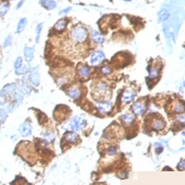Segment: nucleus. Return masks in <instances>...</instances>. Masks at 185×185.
<instances>
[{
	"label": "nucleus",
	"instance_id": "393cba45",
	"mask_svg": "<svg viewBox=\"0 0 185 185\" xmlns=\"http://www.w3.org/2000/svg\"><path fill=\"white\" fill-rule=\"evenodd\" d=\"M100 72L102 75L107 76V75H110V74L112 73V68H111L109 65H107V66H103L100 69Z\"/></svg>",
	"mask_w": 185,
	"mask_h": 185
},
{
	"label": "nucleus",
	"instance_id": "f03ea898",
	"mask_svg": "<svg viewBox=\"0 0 185 185\" xmlns=\"http://www.w3.org/2000/svg\"><path fill=\"white\" fill-rule=\"evenodd\" d=\"M86 125H87V121H86L84 117L75 115L73 116V117L69 121L68 124H67V129L71 130V131H77V130L85 128Z\"/></svg>",
	"mask_w": 185,
	"mask_h": 185
},
{
	"label": "nucleus",
	"instance_id": "f257e3e1",
	"mask_svg": "<svg viewBox=\"0 0 185 185\" xmlns=\"http://www.w3.org/2000/svg\"><path fill=\"white\" fill-rule=\"evenodd\" d=\"M71 39L75 43H84L87 41L88 37H89V32H88L87 28L83 24H77L71 30L70 33Z\"/></svg>",
	"mask_w": 185,
	"mask_h": 185
},
{
	"label": "nucleus",
	"instance_id": "20e7f679",
	"mask_svg": "<svg viewBox=\"0 0 185 185\" xmlns=\"http://www.w3.org/2000/svg\"><path fill=\"white\" fill-rule=\"evenodd\" d=\"M105 60V54L102 50H96L92 53V55L90 57L89 63L91 66H98Z\"/></svg>",
	"mask_w": 185,
	"mask_h": 185
},
{
	"label": "nucleus",
	"instance_id": "e433bc0d",
	"mask_svg": "<svg viewBox=\"0 0 185 185\" xmlns=\"http://www.w3.org/2000/svg\"><path fill=\"white\" fill-rule=\"evenodd\" d=\"M178 168L182 169V170H185V160H181L178 164Z\"/></svg>",
	"mask_w": 185,
	"mask_h": 185
},
{
	"label": "nucleus",
	"instance_id": "4c0bfd02",
	"mask_svg": "<svg viewBox=\"0 0 185 185\" xmlns=\"http://www.w3.org/2000/svg\"><path fill=\"white\" fill-rule=\"evenodd\" d=\"M177 121L179 122V123H181V124L185 125V115H180V116H178Z\"/></svg>",
	"mask_w": 185,
	"mask_h": 185
},
{
	"label": "nucleus",
	"instance_id": "4468645a",
	"mask_svg": "<svg viewBox=\"0 0 185 185\" xmlns=\"http://www.w3.org/2000/svg\"><path fill=\"white\" fill-rule=\"evenodd\" d=\"M67 94H68L71 98H73V100H77V98L80 97L82 92H80V89H79L78 87L73 86V87H70L68 90H67Z\"/></svg>",
	"mask_w": 185,
	"mask_h": 185
},
{
	"label": "nucleus",
	"instance_id": "7ed1b4c3",
	"mask_svg": "<svg viewBox=\"0 0 185 185\" xmlns=\"http://www.w3.org/2000/svg\"><path fill=\"white\" fill-rule=\"evenodd\" d=\"M109 93V87L107 83L105 82H98L97 84L94 86V91H93V96L98 95V98H104L106 96V94Z\"/></svg>",
	"mask_w": 185,
	"mask_h": 185
},
{
	"label": "nucleus",
	"instance_id": "ea45409f",
	"mask_svg": "<svg viewBox=\"0 0 185 185\" xmlns=\"http://www.w3.org/2000/svg\"><path fill=\"white\" fill-rule=\"evenodd\" d=\"M127 177H128V172L127 171H123L120 174V178H121V179H127Z\"/></svg>",
	"mask_w": 185,
	"mask_h": 185
},
{
	"label": "nucleus",
	"instance_id": "ddd939ff",
	"mask_svg": "<svg viewBox=\"0 0 185 185\" xmlns=\"http://www.w3.org/2000/svg\"><path fill=\"white\" fill-rule=\"evenodd\" d=\"M63 139H65V141H66L67 143H69V144H73V143L78 141V135H77V133L75 131H71V130H70V131H68L67 133H65Z\"/></svg>",
	"mask_w": 185,
	"mask_h": 185
},
{
	"label": "nucleus",
	"instance_id": "c756f323",
	"mask_svg": "<svg viewBox=\"0 0 185 185\" xmlns=\"http://www.w3.org/2000/svg\"><path fill=\"white\" fill-rule=\"evenodd\" d=\"M14 100H16L17 105H19L22 102V100H23V94L21 92H15L14 93Z\"/></svg>",
	"mask_w": 185,
	"mask_h": 185
},
{
	"label": "nucleus",
	"instance_id": "7c9ffc66",
	"mask_svg": "<svg viewBox=\"0 0 185 185\" xmlns=\"http://www.w3.org/2000/svg\"><path fill=\"white\" fill-rule=\"evenodd\" d=\"M71 10H72L71 6H67V8H65V9H61V10L58 12V14H59L60 16L67 15L68 13H70V12H71Z\"/></svg>",
	"mask_w": 185,
	"mask_h": 185
},
{
	"label": "nucleus",
	"instance_id": "37998d69",
	"mask_svg": "<svg viewBox=\"0 0 185 185\" xmlns=\"http://www.w3.org/2000/svg\"><path fill=\"white\" fill-rule=\"evenodd\" d=\"M183 86H184V88H185V80L183 82Z\"/></svg>",
	"mask_w": 185,
	"mask_h": 185
},
{
	"label": "nucleus",
	"instance_id": "4be33fe9",
	"mask_svg": "<svg viewBox=\"0 0 185 185\" xmlns=\"http://www.w3.org/2000/svg\"><path fill=\"white\" fill-rule=\"evenodd\" d=\"M26 23H28V19L24 18V17L21 18L20 20H19L18 24H17V30H16V32H17V33H21V32L26 29Z\"/></svg>",
	"mask_w": 185,
	"mask_h": 185
},
{
	"label": "nucleus",
	"instance_id": "dca6fc26",
	"mask_svg": "<svg viewBox=\"0 0 185 185\" xmlns=\"http://www.w3.org/2000/svg\"><path fill=\"white\" fill-rule=\"evenodd\" d=\"M135 117L134 114L132 113H124L121 116V121L123 122V124L126 125V126H130V125L134 122Z\"/></svg>",
	"mask_w": 185,
	"mask_h": 185
},
{
	"label": "nucleus",
	"instance_id": "cd10ccee",
	"mask_svg": "<svg viewBox=\"0 0 185 185\" xmlns=\"http://www.w3.org/2000/svg\"><path fill=\"white\" fill-rule=\"evenodd\" d=\"M31 91H32L31 88H30L26 84H24V83H23V85L20 87V92L22 93L23 95H29L30 93H31Z\"/></svg>",
	"mask_w": 185,
	"mask_h": 185
},
{
	"label": "nucleus",
	"instance_id": "2f4dec72",
	"mask_svg": "<svg viewBox=\"0 0 185 185\" xmlns=\"http://www.w3.org/2000/svg\"><path fill=\"white\" fill-rule=\"evenodd\" d=\"M12 39H13V37H12V35H9V36L4 39V43H3V47H4V48L9 47V46H10L11 43H12Z\"/></svg>",
	"mask_w": 185,
	"mask_h": 185
},
{
	"label": "nucleus",
	"instance_id": "1a4fd4ad",
	"mask_svg": "<svg viewBox=\"0 0 185 185\" xmlns=\"http://www.w3.org/2000/svg\"><path fill=\"white\" fill-rule=\"evenodd\" d=\"M16 89H17V86H16V84H8V85H5L4 87L1 89V91H0V97H4V96H6V95L12 94V93L15 92Z\"/></svg>",
	"mask_w": 185,
	"mask_h": 185
},
{
	"label": "nucleus",
	"instance_id": "6e6552de",
	"mask_svg": "<svg viewBox=\"0 0 185 185\" xmlns=\"http://www.w3.org/2000/svg\"><path fill=\"white\" fill-rule=\"evenodd\" d=\"M145 104L143 103L142 100H139V102H135L133 105H132L131 107V110L133 111V113L135 114V115H142V114H144V112H145Z\"/></svg>",
	"mask_w": 185,
	"mask_h": 185
},
{
	"label": "nucleus",
	"instance_id": "9d476101",
	"mask_svg": "<svg viewBox=\"0 0 185 185\" xmlns=\"http://www.w3.org/2000/svg\"><path fill=\"white\" fill-rule=\"evenodd\" d=\"M133 98H134V92L131 89H126L122 94V103L129 104L133 100Z\"/></svg>",
	"mask_w": 185,
	"mask_h": 185
},
{
	"label": "nucleus",
	"instance_id": "f3484780",
	"mask_svg": "<svg viewBox=\"0 0 185 185\" xmlns=\"http://www.w3.org/2000/svg\"><path fill=\"white\" fill-rule=\"evenodd\" d=\"M151 128H152L153 130H156V131H160V130L165 128V122L162 119L153 120L152 123H151Z\"/></svg>",
	"mask_w": 185,
	"mask_h": 185
},
{
	"label": "nucleus",
	"instance_id": "79ce46f5",
	"mask_svg": "<svg viewBox=\"0 0 185 185\" xmlns=\"http://www.w3.org/2000/svg\"><path fill=\"white\" fill-rule=\"evenodd\" d=\"M182 134H183V137H185V131H183V133H182Z\"/></svg>",
	"mask_w": 185,
	"mask_h": 185
},
{
	"label": "nucleus",
	"instance_id": "f8f14e48",
	"mask_svg": "<svg viewBox=\"0 0 185 185\" xmlns=\"http://www.w3.org/2000/svg\"><path fill=\"white\" fill-rule=\"evenodd\" d=\"M19 133L22 137H30L32 134V126L26 122L23 124H21L20 127H19Z\"/></svg>",
	"mask_w": 185,
	"mask_h": 185
},
{
	"label": "nucleus",
	"instance_id": "9b49d317",
	"mask_svg": "<svg viewBox=\"0 0 185 185\" xmlns=\"http://www.w3.org/2000/svg\"><path fill=\"white\" fill-rule=\"evenodd\" d=\"M77 72H78V75L82 78L87 79L90 76V74H91V69L87 65H80L78 67V69H77Z\"/></svg>",
	"mask_w": 185,
	"mask_h": 185
},
{
	"label": "nucleus",
	"instance_id": "0eeeda50",
	"mask_svg": "<svg viewBox=\"0 0 185 185\" xmlns=\"http://www.w3.org/2000/svg\"><path fill=\"white\" fill-rule=\"evenodd\" d=\"M68 23H69L68 18H61L56 21V23L54 24L53 29H54L55 32H57V33H61V32H63L66 30V28L68 26Z\"/></svg>",
	"mask_w": 185,
	"mask_h": 185
},
{
	"label": "nucleus",
	"instance_id": "a211bd4d",
	"mask_svg": "<svg viewBox=\"0 0 185 185\" xmlns=\"http://www.w3.org/2000/svg\"><path fill=\"white\" fill-rule=\"evenodd\" d=\"M24 57H26V60L28 63H31L34 58V48L32 47H24Z\"/></svg>",
	"mask_w": 185,
	"mask_h": 185
},
{
	"label": "nucleus",
	"instance_id": "c03bdc74",
	"mask_svg": "<svg viewBox=\"0 0 185 185\" xmlns=\"http://www.w3.org/2000/svg\"><path fill=\"white\" fill-rule=\"evenodd\" d=\"M10 1H14V0H10Z\"/></svg>",
	"mask_w": 185,
	"mask_h": 185
},
{
	"label": "nucleus",
	"instance_id": "c85d7f7f",
	"mask_svg": "<svg viewBox=\"0 0 185 185\" xmlns=\"http://www.w3.org/2000/svg\"><path fill=\"white\" fill-rule=\"evenodd\" d=\"M106 152H107V154L110 157L115 156L116 152H117V147H116V146H109V147L107 148Z\"/></svg>",
	"mask_w": 185,
	"mask_h": 185
},
{
	"label": "nucleus",
	"instance_id": "72a5a7b5",
	"mask_svg": "<svg viewBox=\"0 0 185 185\" xmlns=\"http://www.w3.org/2000/svg\"><path fill=\"white\" fill-rule=\"evenodd\" d=\"M6 116H8V112H6V110H4V109H0V120H1V121H4V120L6 119Z\"/></svg>",
	"mask_w": 185,
	"mask_h": 185
},
{
	"label": "nucleus",
	"instance_id": "6ab92c4d",
	"mask_svg": "<svg viewBox=\"0 0 185 185\" xmlns=\"http://www.w3.org/2000/svg\"><path fill=\"white\" fill-rule=\"evenodd\" d=\"M41 5L46 10H54L57 6V2L55 0H41Z\"/></svg>",
	"mask_w": 185,
	"mask_h": 185
},
{
	"label": "nucleus",
	"instance_id": "412c9836",
	"mask_svg": "<svg viewBox=\"0 0 185 185\" xmlns=\"http://www.w3.org/2000/svg\"><path fill=\"white\" fill-rule=\"evenodd\" d=\"M149 70V78L153 79V78H157L159 76V73H160V68L158 66H153L151 67L150 69H148Z\"/></svg>",
	"mask_w": 185,
	"mask_h": 185
},
{
	"label": "nucleus",
	"instance_id": "423d86ee",
	"mask_svg": "<svg viewBox=\"0 0 185 185\" xmlns=\"http://www.w3.org/2000/svg\"><path fill=\"white\" fill-rule=\"evenodd\" d=\"M38 69H39L38 66L35 67L34 69H32V71H31V73H30V76H29L30 83H31L33 86H35V87H38L40 84V76H39Z\"/></svg>",
	"mask_w": 185,
	"mask_h": 185
},
{
	"label": "nucleus",
	"instance_id": "bb28decb",
	"mask_svg": "<svg viewBox=\"0 0 185 185\" xmlns=\"http://www.w3.org/2000/svg\"><path fill=\"white\" fill-rule=\"evenodd\" d=\"M42 26H43V23L37 24V26H36V38H35V41H36V43H38V42H39L40 34H41V31H42Z\"/></svg>",
	"mask_w": 185,
	"mask_h": 185
},
{
	"label": "nucleus",
	"instance_id": "a878e982",
	"mask_svg": "<svg viewBox=\"0 0 185 185\" xmlns=\"http://www.w3.org/2000/svg\"><path fill=\"white\" fill-rule=\"evenodd\" d=\"M168 18H169L168 11H167V10L161 11V13H160V19H159V21H160V22H163V21L167 20Z\"/></svg>",
	"mask_w": 185,
	"mask_h": 185
},
{
	"label": "nucleus",
	"instance_id": "c9c22d12",
	"mask_svg": "<svg viewBox=\"0 0 185 185\" xmlns=\"http://www.w3.org/2000/svg\"><path fill=\"white\" fill-rule=\"evenodd\" d=\"M162 151H163V147H162V145L160 144V143H157L156 144V152L158 153H161Z\"/></svg>",
	"mask_w": 185,
	"mask_h": 185
},
{
	"label": "nucleus",
	"instance_id": "2eb2a0df",
	"mask_svg": "<svg viewBox=\"0 0 185 185\" xmlns=\"http://www.w3.org/2000/svg\"><path fill=\"white\" fill-rule=\"evenodd\" d=\"M91 39L96 45H102L104 42V36L96 30H92L91 31Z\"/></svg>",
	"mask_w": 185,
	"mask_h": 185
},
{
	"label": "nucleus",
	"instance_id": "aec40b11",
	"mask_svg": "<svg viewBox=\"0 0 185 185\" xmlns=\"http://www.w3.org/2000/svg\"><path fill=\"white\" fill-rule=\"evenodd\" d=\"M9 10H10V4L6 1H3V2L0 3V17H3L8 14Z\"/></svg>",
	"mask_w": 185,
	"mask_h": 185
},
{
	"label": "nucleus",
	"instance_id": "39448f33",
	"mask_svg": "<svg viewBox=\"0 0 185 185\" xmlns=\"http://www.w3.org/2000/svg\"><path fill=\"white\" fill-rule=\"evenodd\" d=\"M96 108L100 113H110V111L113 108V105L110 100H104L96 103Z\"/></svg>",
	"mask_w": 185,
	"mask_h": 185
},
{
	"label": "nucleus",
	"instance_id": "473e14b6",
	"mask_svg": "<svg viewBox=\"0 0 185 185\" xmlns=\"http://www.w3.org/2000/svg\"><path fill=\"white\" fill-rule=\"evenodd\" d=\"M45 139L48 142H52V141H54V134L51 132H47V133H45Z\"/></svg>",
	"mask_w": 185,
	"mask_h": 185
},
{
	"label": "nucleus",
	"instance_id": "58836bf2",
	"mask_svg": "<svg viewBox=\"0 0 185 185\" xmlns=\"http://www.w3.org/2000/svg\"><path fill=\"white\" fill-rule=\"evenodd\" d=\"M24 1H26V0H20V1H19V2L17 3V5H16V10H19V9H20L21 6H22V5H23Z\"/></svg>",
	"mask_w": 185,
	"mask_h": 185
},
{
	"label": "nucleus",
	"instance_id": "f704fd0d",
	"mask_svg": "<svg viewBox=\"0 0 185 185\" xmlns=\"http://www.w3.org/2000/svg\"><path fill=\"white\" fill-rule=\"evenodd\" d=\"M21 65H22V58H21V57H17V58H16L15 63H14V67H15V69L19 68Z\"/></svg>",
	"mask_w": 185,
	"mask_h": 185
},
{
	"label": "nucleus",
	"instance_id": "a19ab883",
	"mask_svg": "<svg viewBox=\"0 0 185 185\" xmlns=\"http://www.w3.org/2000/svg\"><path fill=\"white\" fill-rule=\"evenodd\" d=\"M123 1H125V2H130V1H132V0H123Z\"/></svg>",
	"mask_w": 185,
	"mask_h": 185
},
{
	"label": "nucleus",
	"instance_id": "b1692460",
	"mask_svg": "<svg viewBox=\"0 0 185 185\" xmlns=\"http://www.w3.org/2000/svg\"><path fill=\"white\" fill-rule=\"evenodd\" d=\"M30 70H32V69H30L29 67L22 66V65H21V66L19 67V68L15 69V73L17 74V75H23V74L28 73V72H29Z\"/></svg>",
	"mask_w": 185,
	"mask_h": 185
},
{
	"label": "nucleus",
	"instance_id": "5701e85b",
	"mask_svg": "<svg viewBox=\"0 0 185 185\" xmlns=\"http://www.w3.org/2000/svg\"><path fill=\"white\" fill-rule=\"evenodd\" d=\"M174 111L176 113H183L185 111V105L182 102H178V103L174 104Z\"/></svg>",
	"mask_w": 185,
	"mask_h": 185
}]
</instances>
